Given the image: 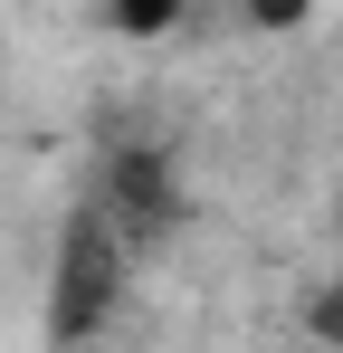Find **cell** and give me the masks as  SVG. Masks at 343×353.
<instances>
[{"mask_svg":"<svg viewBox=\"0 0 343 353\" xmlns=\"http://www.w3.org/2000/svg\"><path fill=\"white\" fill-rule=\"evenodd\" d=\"M134 248L96 220V210H67L57 230V268H48V353H86L114 325V296H124Z\"/></svg>","mask_w":343,"mask_h":353,"instance_id":"obj_1","label":"cell"},{"mask_svg":"<svg viewBox=\"0 0 343 353\" xmlns=\"http://www.w3.org/2000/svg\"><path fill=\"white\" fill-rule=\"evenodd\" d=\"M86 210H96L134 258L163 248V239L191 220V191H181L172 143H105V153H96V191H86Z\"/></svg>","mask_w":343,"mask_h":353,"instance_id":"obj_2","label":"cell"},{"mask_svg":"<svg viewBox=\"0 0 343 353\" xmlns=\"http://www.w3.org/2000/svg\"><path fill=\"white\" fill-rule=\"evenodd\" d=\"M181 10H191V0H105V29H124V39H163V29H181Z\"/></svg>","mask_w":343,"mask_h":353,"instance_id":"obj_3","label":"cell"},{"mask_svg":"<svg viewBox=\"0 0 343 353\" xmlns=\"http://www.w3.org/2000/svg\"><path fill=\"white\" fill-rule=\"evenodd\" d=\"M248 10V29H305L315 19V0H238Z\"/></svg>","mask_w":343,"mask_h":353,"instance_id":"obj_4","label":"cell"},{"mask_svg":"<svg viewBox=\"0 0 343 353\" xmlns=\"http://www.w3.org/2000/svg\"><path fill=\"white\" fill-rule=\"evenodd\" d=\"M305 334L343 344V287H315V296H305Z\"/></svg>","mask_w":343,"mask_h":353,"instance_id":"obj_5","label":"cell"},{"mask_svg":"<svg viewBox=\"0 0 343 353\" xmlns=\"http://www.w3.org/2000/svg\"><path fill=\"white\" fill-rule=\"evenodd\" d=\"M334 239H343V201H334Z\"/></svg>","mask_w":343,"mask_h":353,"instance_id":"obj_6","label":"cell"}]
</instances>
